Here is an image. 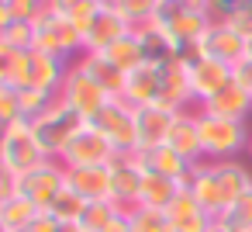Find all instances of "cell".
Here are the masks:
<instances>
[{
  "label": "cell",
  "instance_id": "1",
  "mask_svg": "<svg viewBox=\"0 0 252 232\" xmlns=\"http://www.w3.org/2000/svg\"><path fill=\"white\" fill-rule=\"evenodd\" d=\"M252 187V170L238 159H200L193 166V177L187 184V191L197 197V204L211 215L221 218L228 215V208Z\"/></svg>",
  "mask_w": 252,
  "mask_h": 232
},
{
  "label": "cell",
  "instance_id": "2",
  "mask_svg": "<svg viewBox=\"0 0 252 232\" xmlns=\"http://www.w3.org/2000/svg\"><path fill=\"white\" fill-rule=\"evenodd\" d=\"M45 159H56V156H49V149L42 146V139L28 118H18L7 128H0V163L14 180L35 166H42Z\"/></svg>",
  "mask_w": 252,
  "mask_h": 232
},
{
  "label": "cell",
  "instance_id": "3",
  "mask_svg": "<svg viewBox=\"0 0 252 232\" xmlns=\"http://www.w3.org/2000/svg\"><path fill=\"white\" fill-rule=\"evenodd\" d=\"M35 49H38V52H49V56H59V59H66V63H73V59H80V56L87 52L83 32H80L69 18L56 14L52 7H45V11L35 18Z\"/></svg>",
  "mask_w": 252,
  "mask_h": 232
},
{
  "label": "cell",
  "instance_id": "4",
  "mask_svg": "<svg viewBox=\"0 0 252 232\" xmlns=\"http://www.w3.org/2000/svg\"><path fill=\"white\" fill-rule=\"evenodd\" d=\"M197 125H200V149L204 159H235L238 153H245L249 146V128L245 121H228V118H214L197 111Z\"/></svg>",
  "mask_w": 252,
  "mask_h": 232
},
{
  "label": "cell",
  "instance_id": "5",
  "mask_svg": "<svg viewBox=\"0 0 252 232\" xmlns=\"http://www.w3.org/2000/svg\"><path fill=\"white\" fill-rule=\"evenodd\" d=\"M32 125H35V132H38L42 146L49 149V156H56V159H59V156H63V149L73 142V135L87 125V118H83V115H76V111H73L59 94H56V101H52V104H49V108L32 121Z\"/></svg>",
  "mask_w": 252,
  "mask_h": 232
},
{
  "label": "cell",
  "instance_id": "6",
  "mask_svg": "<svg viewBox=\"0 0 252 232\" xmlns=\"http://www.w3.org/2000/svg\"><path fill=\"white\" fill-rule=\"evenodd\" d=\"M135 118H138V108L125 97H111L94 118L90 125L118 149V153H131L138 149V128H135Z\"/></svg>",
  "mask_w": 252,
  "mask_h": 232
},
{
  "label": "cell",
  "instance_id": "7",
  "mask_svg": "<svg viewBox=\"0 0 252 232\" xmlns=\"http://www.w3.org/2000/svg\"><path fill=\"white\" fill-rule=\"evenodd\" d=\"M156 21L173 35V42L180 45V52H190V49L204 39V32L211 28V14H207V11L183 7L180 0H159Z\"/></svg>",
  "mask_w": 252,
  "mask_h": 232
},
{
  "label": "cell",
  "instance_id": "8",
  "mask_svg": "<svg viewBox=\"0 0 252 232\" xmlns=\"http://www.w3.org/2000/svg\"><path fill=\"white\" fill-rule=\"evenodd\" d=\"M59 97H63L76 115H83L87 121H90V118H94L107 101H111V97H107V90H104V87H100V83H97V80H94V77L76 63V59L69 63V73H66L63 87H59Z\"/></svg>",
  "mask_w": 252,
  "mask_h": 232
},
{
  "label": "cell",
  "instance_id": "9",
  "mask_svg": "<svg viewBox=\"0 0 252 232\" xmlns=\"http://www.w3.org/2000/svg\"><path fill=\"white\" fill-rule=\"evenodd\" d=\"M183 56H211V59H221V63H228L235 70L249 56V39L238 35L228 21H211V28L204 32V39L190 52H183Z\"/></svg>",
  "mask_w": 252,
  "mask_h": 232
},
{
  "label": "cell",
  "instance_id": "10",
  "mask_svg": "<svg viewBox=\"0 0 252 232\" xmlns=\"http://www.w3.org/2000/svg\"><path fill=\"white\" fill-rule=\"evenodd\" d=\"M114 156H118V149L87 121V125L73 135V142L63 149L59 163H63L66 170H76V166H111Z\"/></svg>",
  "mask_w": 252,
  "mask_h": 232
},
{
  "label": "cell",
  "instance_id": "11",
  "mask_svg": "<svg viewBox=\"0 0 252 232\" xmlns=\"http://www.w3.org/2000/svg\"><path fill=\"white\" fill-rule=\"evenodd\" d=\"M14 184H18V194H25L28 201H35V204L45 211V208L56 201V194L66 187V166H63L59 159H45L42 166L28 170V173L18 177Z\"/></svg>",
  "mask_w": 252,
  "mask_h": 232
},
{
  "label": "cell",
  "instance_id": "12",
  "mask_svg": "<svg viewBox=\"0 0 252 232\" xmlns=\"http://www.w3.org/2000/svg\"><path fill=\"white\" fill-rule=\"evenodd\" d=\"M187 73H190V90H193L197 108L235 80L231 66L221 59H211V56H187Z\"/></svg>",
  "mask_w": 252,
  "mask_h": 232
},
{
  "label": "cell",
  "instance_id": "13",
  "mask_svg": "<svg viewBox=\"0 0 252 232\" xmlns=\"http://www.w3.org/2000/svg\"><path fill=\"white\" fill-rule=\"evenodd\" d=\"M159 108L166 111H190L197 108L193 101V90H190V73H187V56H176L173 63L162 66V83H159V97H156Z\"/></svg>",
  "mask_w": 252,
  "mask_h": 232
},
{
  "label": "cell",
  "instance_id": "14",
  "mask_svg": "<svg viewBox=\"0 0 252 232\" xmlns=\"http://www.w3.org/2000/svg\"><path fill=\"white\" fill-rule=\"evenodd\" d=\"M142 180H145V170L138 163V149L131 153H118L114 163H111V187H114V204L118 208H135L138 204V191H142Z\"/></svg>",
  "mask_w": 252,
  "mask_h": 232
},
{
  "label": "cell",
  "instance_id": "15",
  "mask_svg": "<svg viewBox=\"0 0 252 232\" xmlns=\"http://www.w3.org/2000/svg\"><path fill=\"white\" fill-rule=\"evenodd\" d=\"M131 32H135V25L118 7H104V11H97L94 25L83 32V45H87V52H104V49H111L114 42H121Z\"/></svg>",
  "mask_w": 252,
  "mask_h": 232
},
{
  "label": "cell",
  "instance_id": "16",
  "mask_svg": "<svg viewBox=\"0 0 252 232\" xmlns=\"http://www.w3.org/2000/svg\"><path fill=\"white\" fill-rule=\"evenodd\" d=\"M138 163H142V170L145 173H159V177H169V180H176V184H190V177H193V166L197 163H190L187 156H180L173 146H156V149H138Z\"/></svg>",
  "mask_w": 252,
  "mask_h": 232
},
{
  "label": "cell",
  "instance_id": "17",
  "mask_svg": "<svg viewBox=\"0 0 252 232\" xmlns=\"http://www.w3.org/2000/svg\"><path fill=\"white\" fill-rule=\"evenodd\" d=\"M197 111L214 115V118H228V121H245L252 115V90H245L242 83H228L224 90H218L211 101H204Z\"/></svg>",
  "mask_w": 252,
  "mask_h": 232
},
{
  "label": "cell",
  "instance_id": "18",
  "mask_svg": "<svg viewBox=\"0 0 252 232\" xmlns=\"http://www.w3.org/2000/svg\"><path fill=\"white\" fill-rule=\"evenodd\" d=\"M66 73H69V63L66 59L49 56V52H38V49H28V87L59 94Z\"/></svg>",
  "mask_w": 252,
  "mask_h": 232
},
{
  "label": "cell",
  "instance_id": "19",
  "mask_svg": "<svg viewBox=\"0 0 252 232\" xmlns=\"http://www.w3.org/2000/svg\"><path fill=\"white\" fill-rule=\"evenodd\" d=\"M166 222H169V232H207L211 229V215L197 204V197L183 187L176 194V201L166 208Z\"/></svg>",
  "mask_w": 252,
  "mask_h": 232
},
{
  "label": "cell",
  "instance_id": "20",
  "mask_svg": "<svg viewBox=\"0 0 252 232\" xmlns=\"http://www.w3.org/2000/svg\"><path fill=\"white\" fill-rule=\"evenodd\" d=\"M66 184L83 197V201H114L111 187V166H76L66 170Z\"/></svg>",
  "mask_w": 252,
  "mask_h": 232
},
{
  "label": "cell",
  "instance_id": "21",
  "mask_svg": "<svg viewBox=\"0 0 252 232\" xmlns=\"http://www.w3.org/2000/svg\"><path fill=\"white\" fill-rule=\"evenodd\" d=\"M135 39L142 42V52H145V63H159V66H166V63H173L176 56H183L180 52V45L173 42V35L152 18V21H145V25H138L135 28Z\"/></svg>",
  "mask_w": 252,
  "mask_h": 232
},
{
  "label": "cell",
  "instance_id": "22",
  "mask_svg": "<svg viewBox=\"0 0 252 232\" xmlns=\"http://www.w3.org/2000/svg\"><path fill=\"white\" fill-rule=\"evenodd\" d=\"M173 111L159 108V104H145L138 108V118H135V128H138V149H156V146H166L169 139V128H173Z\"/></svg>",
  "mask_w": 252,
  "mask_h": 232
},
{
  "label": "cell",
  "instance_id": "23",
  "mask_svg": "<svg viewBox=\"0 0 252 232\" xmlns=\"http://www.w3.org/2000/svg\"><path fill=\"white\" fill-rule=\"evenodd\" d=\"M166 146H173V149H176L180 156H187L190 163H200V159H204V149H200V125H197V108L176 111Z\"/></svg>",
  "mask_w": 252,
  "mask_h": 232
},
{
  "label": "cell",
  "instance_id": "24",
  "mask_svg": "<svg viewBox=\"0 0 252 232\" xmlns=\"http://www.w3.org/2000/svg\"><path fill=\"white\" fill-rule=\"evenodd\" d=\"M159 83H162V66L159 63H142L138 70L128 73L125 80V101H131L135 108H145V104H156L159 97Z\"/></svg>",
  "mask_w": 252,
  "mask_h": 232
},
{
  "label": "cell",
  "instance_id": "25",
  "mask_svg": "<svg viewBox=\"0 0 252 232\" xmlns=\"http://www.w3.org/2000/svg\"><path fill=\"white\" fill-rule=\"evenodd\" d=\"M76 63H80V66H83V70H87V73L107 90V97H121V94H125V80H128V73H121L104 52H83Z\"/></svg>",
  "mask_w": 252,
  "mask_h": 232
},
{
  "label": "cell",
  "instance_id": "26",
  "mask_svg": "<svg viewBox=\"0 0 252 232\" xmlns=\"http://www.w3.org/2000/svg\"><path fill=\"white\" fill-rule=\"evenodd\" d=\"M180 191H183V184H176V180H169V177H159V173H145L142 191H138V204L166 211V208L176 201Z\"/></svg>",
  "mask_w": 252,
  "mask_h": 232
},
{
  "label": "cell",
  "instance_id": "27",
  "mask_svg": "<svg viewBox=\"0 0 252 232\" xmlns=\"http://www.w3.org/2000/svg\"><path fill=\"white\" fill-rule=\"evenodd\" d=\"M38 215H42V208L35 201H28L25 194H18V191L4 201V208H0V222L7 225V232H25Z\"/></svg>",
  "mask_w": 252,
  "mask_h": 232
},
{
  "label": "cell",
  "instance_id": "28",
  "mask_svg": "<svg viewBox=\"0 0 252 232\" xmlns=\"http://www.w3.org/2000/svg\"><path fill=\"white\" fill-rule=\"evenodd\" d=\"M104 56H107L121 73H131V70H138V66L145 63V52H142V42L135 39V32L125 35L121 42H114L111 49H104Z\"/></svg>",
  "mask_w": 252,
  "mask_h": 232
},
{
  "label": "cell",
  "instance_id": "29",
  "mask_svg": "<svg viewBox=\"0 0 252 232\" xmlns=\"http://www.w3.org/2000/svg\"><path fill=\"white\" fill-rule=\"evenodd\" d=\"M49 7H52L56 14H63V18H69L80 32H87V28L94 25L97 11H100L94 0H49Z\"/></svg>",
  "mask_w": 252,
  "mask_h": 232
},
{
  "label": "cell",
  "instance_id": "30",
  "mask_svg": "<svg viewBox=\"0 0 252 232\" xmlns=\"http://www.w3.org/2000/svg\"><path fill=\"white\" fill-rule=\"evenodd\" d=\"M87 204H90V201H83V197L66 184L45 211H49L52 218H59V222H80V218H83V211H87Z\"/></svg>",
  "mask_w": 252,
  "mask_h": 232
},
{
  "label": "cell",
  "instance_id": "31",
  "mask_svg": "<svg viewBox=\"0 0 252 232\" xmlns=\"http://www.w3.org/2000/svg\"><path fill=\"white\" fill-rule=\"evenodd\" d=\"M128 218H131V232H169L166 211H159V208L135 204V208H128Z\"/></svg>",
  "mask_w": 252,
  "mask_h": 232
},
{
  "label": "cell",
  "instance_id": "32",
  "mask_svg": "<svg viewBox=\"0 0 252 232\" xmlns=\"http://www.w3.org/2000/svg\"><path fill=\"white\" fill-rule=\"evenodd\" d=\"M114 215H118L114 201H90L87 211H83V218H80V225H83V232H104Z\"/></svg>",
  "mask_w": 252,
  "mask_h": 232
},
{
  "label": "cell",
  "instance_id": "33",
  "mask_svg": "<svg viewBox=\"0 0 252 232\" xmlns=\"http://www.w3.org/2000/svg\"><path fill=\"white\" fill-rule=\"evenodd\" d=\"M21 94V115L28 118V121H35L52 101H56V94H49V90H38V87H21L18 90Z\"/></svg>",
  "mask_w": 252,
  "mask_h": 232
},
{
  "label": "cell",
  "instance_id": "34",
  "mask_svg": "<svg viewBox=\"0 0 252 232\" xmlns=\"http://www.w3.org/2000/svg\"><path fill=\"white\" fill-rule=\"evenodd\" d=\"M118 11L138 28V25H145V21H152L156 18V11H159V0H118Z\"/></svg>",
  "mask_w": 252,
  "mask_h": 232
},
{
  "label": "cell",
  "instance_id": "35",
  "mask_svg": "<svg viewBox=\"0 0 252 232\" xmlns=\"http://www.w3.org/2000/svg\"><path fill=\"white\" fill-rule=\"evenodd\" d=\"M221 218H224L231 229L249 232V229H252V187H249V191H245V194H242V197L228 208V215H221Z\"/></svg>",
  "mask_w": 252,
  "mask_h": 232
},
{
  "label": "cell",
  "instance_id": "36",
  "mask_svg": "<svg viewBox=\"0 0 252 232\" xmlns=\"http://www.w3.org/2000/svg\"><path fill=\"white\" fill-rule=\"evenodd\" d=\"M18 118H25L21 115V94H18V87L0 83V128H7Z\"/></svg>",
  "mask_w": 252,
  "mask_h": 232
},
{
  "label": "cell",
  "instance_id": "37",
  "mask_svg": "<svg viewBox=\"0 0 252 232\" xmlns=\"http://www.w3.org/2000/svg\"><path fill=\"white\" fill-rule=\"evenodd\" d=\"M0 39L7 45H14L18 52H28V49H35V21H14Z\"/></svg>",
  "mask_w": 252,
  "mask_h": 232
},
{
  "label": "cell",
  "instance_id": "38",
  "mask_svg": "<svg viewBox=\"0 0 252 232\" xmlns=\"http://www.w3.org/2000/svg\"><path fill=\"white\" fill-rule=\"evenodd\" d=\"M7 7H11L14 21H35L49 7V0H7Z\"/></svg>",
  "mask_w": 252,
  "mask_h": 232
},
{
  "label": "cell",
  "instance_id": "39",
  "mask_svg": "<svg viewBox=\"0 0 252 232\" xmlns=\"http://www.w3.org/2000/svg\"><path fill=\"white\" fill-rule=\"evenodd\" d=\"M18 49L14 45H7L4 39H0V83H11V77H14V66H18Z\"/></svg>",
  "mask_w": 252,
  "mask_h": 232
},
{
  "label": "cell",
  "instance_id": "40",
  "mask_svg": "<svg viewBox=\"0 0 252 232\" xmlns=\"http://www.w3.org/2000/svg\"><path fill=\"white\" fill-rule=\"evenodd\" d=\"M242 4L245 0H207V14H211V21H228Z\"/></svg>",
  "mask_w": 252,
  "mask_h": 232
},
{
  "label": "cell",
  "instance_id": "41",
  "mask_svg": "<svg viewBox=\"0 0 252 232\" xmlns=\"http://www.w3.org/2000/svg\"><path fill=\"white\" fill-rule=\"evenodd\" d=\"M228 25H231L238 35H245V39L252 35V0H245V4H242V7L228 18Z\"/></svg>",
  "mask_w": 252,
  "mask_h": 232
},
{
  "label": "cell",
  "instance_id": "42",
  "mask_svg": "<svg viewBox=\"0 0 252 232\" xmlns=\"http://www.w3.org/2000/svg\"><path fill=\"white\" fill-rule=\"evenodd\" d=\"M25 232H63V222H59V218H52L49 211H42V215H38Z\"/></svg>",
  "mask_w": 252,
  "mask_h": 232
},
{
  "label": "cell",
  "instance_id": "43",
  "mask_svg": "<svg viewBox=\"0 0 252 232\" xmlns=\"http://www.w3.org/2000/svg\"><path fill=\"white\" fill-rule=\"evenodd\" d=\"M231 73H235V83H242L245 90H252V59H249V56H245Z\"/></svg>",
  "mask_w": 252,
  "mask_h": 232
},
{
  "label": "cell",
  "instance_id": "44",
  "mask_svg": "<svg viewBox=\"0 0 252 232\" xmlns=\"http://www.w3.org/2000/svg\"><path fill=\"white\" fill-rule=\"evenodd\" d=\"M104 232H131V218H128V211L125 208H118V215L107 222V229Z\"/></svg>",
  "mask_w": 252,
  "mask_h": 232
},
{
  "label": "cell",
  "instance_id": "45",
  "mask_svg": "<svg viewBox=\"0 0 252 232\" xmlns=\"http://www.w3.org/2000/svg\"><path fill=\"white\" fill-rule=\"evenodd\" d=\"M14 191H18L14 177H11V173H0V208H4V201H7V197H11Z\"/></svg>",
  "mask_w": 252,
  "mask_h": 232
},
{
  "label": "cell",
  "instance_id": "46",
  "mask_svg": "<svg viewBox=\"0 0 252 232\" xmlns=\"http://www.w3.org/2000/svg\"><path fill=\"white\" fill-rule=\"evenodd\" d=\"M11 25H14V14H11V7H7V4H0V35H4Z\"/></svg>",
  "mask_w": 252,
  "mask_h": 232
},
{
  "label": "cell",
  "instance_id": "47",
  "mask_svg": "<svg viewBox=\"0 0 252 232\" xmlns=\"http://www.w3.org/2000/svg\"><path fill=\"white\" fill-rule=\"evenodd\" d=\"M207 232H238V229H231V225H228V222H224V218H214V222H211V229H207Z\"/></svg>",
  "mask_w": 252,
  "mask_h": 232
},
{
  "label": "cell",
  "instance_id": "48",
  "mask_svg": "<svg viewBox=\"0 0 252 232\" xmlns=\"http://www.w3.org/2000/svg\"><path fill=\"white\" fill-rule=\"evenodd\" d=\"M183 7H193V11H207V0H180Z\"/></svg>",
  "mask_w": 252,
  "mask_h": 232
},
{
  "label": "cell",
  "instance_id": "49",
  "mask_svg": "<svg viewBox=\"0 0 252 232\" xmlns=\"http://www.w3.org/2000/svg\"><path fill=\"white\" fill-rule=\"evenodd\" d=\"M63 232H83L80 222H63Z\"/></svg>",
  "mask_w": 252,
  "mask_h": 232
},
{
  "label": "cell",
  "instance_id": "50",
  "mask_svg": "<svg viewBox=\"0 0 252 232\" xmlns=\"http://www.w3.org/2000/svg\"><path fill=\"white\" fill-rule=\"evenodd\" d=\"M94 4H97V7L104 11V7H118V0H94Z\"/></svg>",
  "mask_w": 252,
  "mask_h": 232
},
{
  "label": "cell",
  "instance_id": "51",
  "mask_svg": "<svg viewBox=\"0 0 252 232\" xmlns=\"http://www.w3.org/2000/svg\"><path fill=\"white\" fill-rule=\"evenodd\" d=\"M245 153L252 156V128H249V146H245Z\"/></svg>",
  "mask_w": 252,
  "mask_h": 232
},
{
  "label": "cell",
  "instance_id": "52",
  "mask_svg": "<svg viewBox=\"0 0 252 232\" xmlns=\"http://www.w3.org/2000/svg\"><path fill=\"white\" fill-rule=\"evenodd\" d=\"M249 59H252V35H249Z\"/></svg>",
  "mask_w": 252,
  "mask_h": 232
},
{
  "label": "cell",
  "instance_id": "53",
  "mask_svg": "<svg viewBox=\"0 0 252 232\" xmlns=\"http://www.w3.org/2000/svg\"><path fill=\"white\" fill-rule=\"evenodd\" d=\"M0 232H7V225H4V222H0Z\"/></svg>",
  "mask_w": 252,
  "mask_h": 232
},
{
  "label": "cell",
  "instance_id": "54",
  "mask_svg": "<svg viewBox=\"0 0 252 232\" xmlns=\"http://www.w3.org/2000/svg\"><path fill=\"white\" fill-rule=\"evenodd\" d=\"M0 4H7V0H0Z\"/></svg>",
  "mask_w": 252,
  "mask_h": 232
},
{
  "label": "cell",
  "instance_id": "55",
  "mask_svg": "<svg viewBox=\"0 0 252 232\" xmlns=\"http://www.w3.org/2000/svg\"><path fill=\"white\" fill-rule=\"evenodd\" d=\"M0 173H4V170H0Z\"/></svg>",
  "mask_w": 252,
  "mask_h": 232
},
{
  "label": "cell",
  "instance_id": "56",
  "mask_svg": "<svg viewBox=\"0 0 252 232\" xmlns=\"http://www.w3.org/2000/svg\"><path fill=\"white\" fill-rule=\"evenodd\" d=\"M249 232H252V229H249Z\"/></svg>",
  "mask_w": 252,
  "mask_h": 232
}]
</instances>
